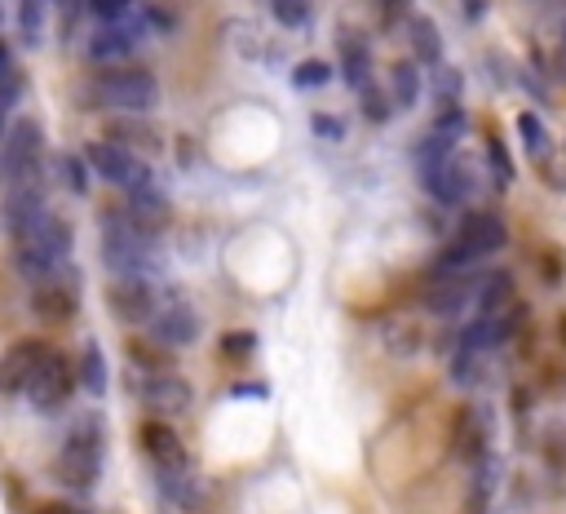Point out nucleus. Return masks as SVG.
<instances>
[{"instance_id": "f257e3e1", "label": "nucleus", "mask_w": 566, "mask_h": 514, "mask_svg": "<svg viewBox=\"0 0 566 514\" xmlns=\"http://www.w3.org/2000/svg\"><path fill=\"white\" fill-rule=\"evenodd\" d=\"M19 244V266H23V275H32V279H54L58 271H62V262L71 258V227L62 222V218H45L32 236H23V240H14Z\"/></svg>"}, {"instance_id": "f03ea898", "label": "nucleus", "mask_w": 566, "mask_h": 514, "mask_svg": "<svg viewBox=\"0 0 566 514\" xmlns=\"http://www.w3.org/2000/svg\"><path fill=\"white\" fill-rule=\"evenodd\" d=\"M102 266L125 275H142L147 266V236L129 214H106L102 218Z\"/></svg>"}, {"instance_id": "7ed1b4c3", "label": "nucleus", "mask_w": 566, "mask_h": 514, "mask_svg": "<svg viewBox=\"0 0 566 514\" xmlns=\"http://www.w3.org/2000/svg\"><path fill=\"white\" fill-rule=\"evenodd\" d=\"M41 151H45V134L36 121H14L5 142H0V173L5 182H23V178H36L41 173Z\"/></svg>"}, {"instance_id": "20e7f679", "label": "nucleus", "mask_w": 566, "mask_h": 514, "mask_svg": "<svg viewBox=\"0 0 566 514\" xmlns=\"http://www.w3.org/2000/svg\"><path fill=\"white\" fill-rule=\"evenodd\" d=\"M97 470H102V439L93 431V422L84 431H76L67 444H62V457H58V475L71 483V488H93L97 483Z\"/></svg>"}, {"instance_id": "39448f33", "label": "nucleus", "mask_w": 566, "mask_h": 514, "mask_svg": "<svg viewBox=\"0 0 566 514\" xmlns=\"http://www.w3.org/2000/svg\"><path fill=\"white\" fill-rule=\"evenodd\" d=\"M97 98L106 107H120V112H151L160 89L147 71H111L97 80Z\"/></svg>"}, {"instance_id": "423d86ee", "label": "nucleus", "mask_w": 566, "mask_h": 514, "mask_svg": "<svg viewBox=\"0 0 566 514\" xmlns=\"http://www.w3.org/2000/svg\"><path fill=\"white\" fill-rule=\"evenodd\" d=\"M89 169H93L97 178H106L111 186H125V191H138V186L151 182L147 164H142L134 151H125L120 142H93V147H89Z\"/></svg>"}, {"instance_id": "0eeeda50", "label": "nucleus", "mask_w": 566, "mask_h": 514, "mask_svg": "<svg viewBox=\"0 0 566 514\" xmlns=\"http://www.w3.org/2000/svg\"><path fill=\"white\" fill-rule=\"evenodd\" d=\"M45 218H49V209H45V195H41V173H36V178H23V182H10V191H5V222H10V236L23 240V236H32Z\"/></svg>"}, {"instance_id": "6e6552de", "label": "nucleus", "mask_w": 566, "mask_h": 514, "mask_svg": "<svg viewBox=\"0 0 566 514\" xmlns=\"http://www.w3.org/2000/svg\"><path fill=\"white\" fill-rule=\"evenodd\" d=\"M71 386H76V373H71L67 355L45 351V359H41V368H36V377H32V386H27V395H32V403H36V408L54 413V408L71 395Z\"/></svg>"}, {"instance_id": "1a4fd4ad", "label": "nucleus", "mask_w": 566, "mask_h": 514, "mask_svg": "<svg viewBox=\"0 0 566 514\" xmlns=\"http://www.w3.org/2000/svg\"><path fill=\"white\" fill-rule=\"evenodd\" d=\"M106 301H111V311H116L125 324H147V320H155V293H151V284H147L142 275L116 279V284H111V293H106Z\"/></svg>"}, {"instance_id": "9d476101", "label": "nucleus", "mask_w": 566, "mask_h": 514, "mask_svg": "<svg viewBox=\"0 0 566 514\" xmlns=\"http://www.w3.org/2000/svg\"><path fill=\"white\" fill-rule=\"evenodd\" d=\"M45 359V346L41 342H14L5 355H0V395H19L32 386L36 368Z\"/></svg>"}, {"instance_id": "9b49d317", "label": "nucleus", "mask_w": 566, "mask_h": 514, "mask_svg": "<svg viewBox=\"0 0 566 514\" xmlns=\"http://www.w3.org/2000/svg\"><path fill=\"white\" fill-rule=\"evenodd\" d=\"M505 222L496 218V214H470L465 222H461V249L470 253V258H487V253H496V249H505Z\"/></svg>"}, {"instance_id": "f8f14e48", "label": "nucleus", "mask_w": 566, "mask_h": 514, "mask_svg": "<svg viewBox=\"0 0 566 514\" xmlns=\"http://www.w3.org/2000/svg\"><path fill=\"white\" fill-rule=\"evenodd\" d=\"M151 333L164 346H190L199 338V320H195V311H190L186 301H173V306H164V311H155Z\"/></svg>"}, {"instance_id": "ddd939ff", "label": "nucleus", "mask_w": 566, "mask_h": 514, "mask_svg": "<svg viewBox=\"0 0 566 514\" xmlns=\"http://www.w3.org/2000/svg\"><path fill=\"white\" fill-rule=\"evenodd\" d=\"M32 306L45 316V320H71L80 311V293H76V279H45L36 293H32Z\"/></svg>"}, {"instance_id": "4468645a", "label": "nucleus", "mask_w": 566, "mask_h": 514, "mask_svg": "<svg viewBox=\"0 0 566 514\" xmlns=\"http://www.w3.org/2000/svg\"><path fill=\"white\" fill-rule=\"evenodd\" d=\"M420 178H425L429 195H434V199H442V204H461V199H465V191H470V173L457 164V156L442 160V164H438V169H429V173H420Z\"/></svg>"}, {"instance_id": "2eb2a0df", "label": "nucleus", "mask_w": 566, "mask_h": 514, "mask_svg": "<svg viewBox=\"0 0 566 514\" xmlns=\"http://www.w3.org/2000/svg\"><path fill=\"white\" fill-rule=\"evenodd\" d=\"M142 448H147V457L160 466V470H186V448H182V439L169 431V426H147L142 431Z\"/></svg>"}, {"instance_id": "dca6fc26", "label": "nucleus", "mask_w": 566, "mask_h": 514, "mask_svg": "<svg viewBox=\"0 0 566 514\" xmlns=\"http://www.w3.org/2000/svg\"><path fill=\"white\" fill-rule=\"evenodd\" d=\"M129 218L142 227V231H160L164 222H169V204H164V195L147 182V186H138V191H129Z\"/></svg>"}, {"instance_id": "f3484780", "label": "nucleus", "mask_w": 566, "mask_h": 514, "mask_svg": "<svg viewBox=\"0 0 566 514\" xmlns=\"http://www.w3.org/2000/svg\"><path fill=\"white\" fill-rule=\"evenodd\" d=\"M147 403L169 408V413H182V408L190 403V386L182 377H151L147 381Z\"/></svg>"}, {"instance_id": "a211bd4d", "label": "nucleus", "mask_w": 566, "mask_h": 514, "mask_svg": "<svg viewBox=\"0 0 566 514\" xmlns=\"http://www.w3.org/2000/svg\"><path fill=\"white\" fill-rule=\"evenodd\" d=\"M412 49L420 62H438L442 58V41H438V27L429 19H412Z\"/></svg>"}, {"instance_id": "6ab92c4d", "label": "nucleus", "mask_w": 566, "mask_h": 514, "mask_svg": "<svg viewBox=\"0 0 566 514\" xmlns=\"http://www.w3.org/2000/svg\"><path fill=\"white\" fill-rule=\"evenodd\" d=\"M509 288H513L509 275H492V279H487V288H483V297H478L483 316H500V311H505V306H509Z\"/></svg>"}, {"instance_id": "aec40b11", "label": "nucleus", "mask_w": 566, "mask_h": 514, "mask_svg": "<svg viewBox=\"0 0 566 514\" xmlns=\"http://www.w3.org/2000/svg\"><path fill=\"white\" fill-rule=\"evenodd\" d=\"M342 54H346V76H350V84H355V89H368V49H363V41H346Z\"/></svg>"}, {"instance_id": "412c9836", "label": "nucleus", "mask_w": 566, "mask_h": 514, "mask_svg": "<svg viewBox=\"0 0 566 514\" xmlns=\"http://www.w3.org/2000/svg\"><path fill=\"white\" fill-rule=\"evenodd\" d=\"M416 93H420V76H416V67H412V62H398V67H394V98L403 102V107H412Z\"/></svg>"}, {"instance_id": "4be33fe9", "label": "nucleus", "mask_w": 566, "mask_h": 514, "mask_svg": "<svg viewBox=\"0 0 566 514\" xmlns=\"http://www.w3.org/2000/svg\"><path fill=\"white\" fill-rule=\"evenodd\" d=\"M292 80H297L301 89H319V84H327V80H332V67H327V62H319V58H305V62H297V67H292Z\"/></svg>"}, {"instance_id": "5701e85b", "label": "nucleus", "mask_w": 566, "mask_h": 514, "mask_svg": "<svg viewBox=\"0 0 566 514\" xmlns=\"http://www.w3.org/2000/svg\"><path fill=\"white\" fill-rule=\"evenodd\" d=\"M129 49H134V45H129V36H120V32H102V36L93 41V49H89V54H93L97 62H106V58H125Z\"/></svg>"}, {"instance_id": "b1692460", "label": "nucleus", "mask_w": 566, "mask_h": 514, "mask_svg": "<svg viewBox=\"0 0 566 514\" xmlns=\"http://www.w3.org/2000/svg\"><path fill=\"white\" fill-rule=\"evenodd\" d=\"M84 386L93 395H106V364H102V351L97 346H84Z\"/></svg>"}, {"instance_id": "393cba45", "label": "nucleus", "mask_w": 566, "mask_h": 514, "mask_svg": "<svg viewBox=\"0 0 566 514\" xmlns=\"http://www.w3.org/2000/svg\"><path fill=\"white\" fill-rule=\"evenodd\" d=\"M270 10L284 27H301L310 19V0H270Z\"/></svg>"}, {"instance_id": "a878e982", "label": "nucleus", "mask_w": 566, "mask_h": 514, "mask_svg": "<svg viewBox=\"0 0 566 514\" xmlns=\"http://www.w3.org/2000/svg\"><path fill=\"white\" fill-rule=\"evenodd\" d=\"M518 134H522V142H527L531 156H544L548 151V134H544V125L535 116H518Z\"/></svg>"}, {"instance_id": "bb28decb", "label": "nucleus", "mask_w": 566, "mask_h": 514, "mask_svg": "<svg viewBox=\"0 0 566 514\" xmlns=\"http://www.w3.org/2000/svg\"><path fill=\"white\" fill-rule=\"evenodd\" d=\"M19 93H23V76H19V71H10L5 80H0V121H5V116L14 112V102H19Z\"/></svg>"}, {"instance_id": "cd10ccee", "label": "nucleus", "mask_w": 566, "mask_h": 514, "mask_svg": "<svg viewBox=\"0 0 566 514\" xmlns=\"http://www.w3.org/2000/svg\"><path fill=\"white\" fill-rule=\"evenodd\" d=\"M461 301H465V288H461V284H447V288H434V293H429L434 311H457Z\"/></svg>"}, {"instance_id": "c85d7f7f", "label": "nucleus", "mask_w": 566, "mask_h": 514, "mask_svg": "<svg viewBox=\"0 0 566 514\" xmlns=\"http://www.w3.org/2000/svg\"><path fill=\"white\" fill-rule=\"evenodd\" d=\"M41 14H45V0H23V36L41 41Z\"/></svg>"}, {"instance_id": "c756f323", "label": "nucleus", "mask_w": 566, "mask_h": 514, "mask_svg": "<svg viewBox=\"0 0 566 514\" xmlns=\"http://www.w3.org/2000/svg\"><path fill=\"white\" fill-rule=\"evenodd\" d=\"M89 10L97 14V19H125V10H129V0H89Z\"/></svg>"}, {"instance_id": "7c9ffc66", "label": "nucleus", "mask_w": 566, "mask_h": 514, "mask_svg": "<svg viewBox=\"0 0 566 514\" xmlns=\"http://www.w3.org/2000/svg\"><path fill=\"white\" fill-rule=\"evenodd\" d=\"M253 346H257V338H253V333H231V338L221 342V351H226V355H244V359L253 355Z\"/></svg>"}, {"instance_id": "2f4dec72", "label": "nucleus", "mask_w": 566, "mask_h": 514, "mask_svg": "<svg viewBox=\"0 0 566 514\" xmlns=\"http://www.w3.org/2000/svg\"><path fill=\"white\" fill-rule=\"evenodd\" d=\"M457 93H461V76H457V71H442V76H438V98L451 102Z\"/></svg>"}, {"instance_id": "473e14b6", "label": "nucleus", "mask_w": 566, "mask_h": 514, "mask_svg": "<svg viewBox=\"0 0 566 514\" xmlns=\"http://www.w3.org/2000/svg\"><path fill=\"white\" fill-rule=\"evenodd\" d=\"M62 173H67L71 191H89V186H84V164H80V160H67V164H62Z\"/></svg>"}, {"instance_id": "72a5a7b5", "label": "nucleus", "mask_w": 566, "mask_h": 514, "mask_svg": "<svg viewBox=\"0 0 566 514\" xmlns=\"http://www.w3.org/2000/svg\"><path fill=\"white\" fill-rule=\"evenodd\" d=\"M363 107H368V121H377V125L385 121V102L377 93H368V89H363Z\"/></svg>"}, {"instance_id": "f704fd0d", "label": "nucleus", "mask_w": 566, "mask_h": 514, "mask_svg": "<svg viewBox=\"0 0 566 514\" xmlns=\"http://www.w3.org/2000/svg\"><path fill=\"white\" fill-rule=\"evenodd\" d=\"M492 164H496V173H500V182H509V178H513V169H509V160H505V151H500V142H492Z\"/></svg>"}, {"instance_id": "c9c22d12", "label": "nucleus", "mask_w": 566, "mask_h": 514, "mask_svg": "<svg viewBox=\"0 0 566 514\" xmlns=\"http://www.w3.org/2000/svg\"><path fill=\"white\" fill-rule=\"evenodd\" d=\"M544 275H553V279L562 275V253H548V258H544Z\"/></svg>"}, {"instance_id": "e433bc0d", "label": "nucleus", "mask_w": 566, "mask_h": 514, "mask_svg": "<svg viewBox=\"0 0 566 514\" xmlns=\"http://www.w3.org/2000/svg\"><path fill=\"white\" fill-rule=\"evenodd\" d=\"M14 67H10V49H5V41H0V80H5Z\"/></svg>"}, {"instance_id": "4c0bfd02", "label": "nucleus", "mask_w": 566, "mask_h": 514, "mask_svg": "<svg viewBox=\"0 0 566 514\" xmlns=\"http://www.w3.org/2000/svg\"><path fill=\"white\" fill-rule=\"evenodd\" d=\"M36 514H76V510H71V505H58V501H49V505H41Z\"/></svg>"}, {"instance_id": "58836bf2", "label": "nucleus", "mask_w": 566, "mask_h": 514, "mask_svg": "<svg viewBox=\"0 0 566 514\" xmlns=\"http://www.w3.org/2000/svg\"><path fill=\"white\" fill-rule=\"evenodd\" d=\"M381 5H385V10H390V14H403V10H407V5H412V0H381Z\"/></svg>"}, {"instance_id": "ea45409f", "label": "nucleus", "mask_w": 566, "mask_h": 514, "mask_svg": "<svg viewBox=\"0 0 566 514\" xmlns=\"http://www.w3.org/2000/svg\"><path fill=\"white\" fill-rule=\"evenodd\" d=\"M465 5H470V10H465L470 19H483V0H465Z\"/></svg>"}, {"instance_id": "a19ab883", "label": "nucleus", "mask_w": 566, "mask_h": 514, "mask_svg": "<svg viewBox=\"0 0 566 514\" xmlns=\"http://www.w3.org/2000/svg\"><path fill=\"white\" fill-rule=\"evenodd\" d=\"M562 36H566V32H562Z\"/></svg>"}]
</instances>
